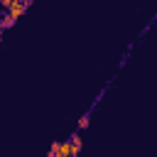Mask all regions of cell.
<instances>
[{
  "label": "cell",
  "instance_id": "cell-1",
  "mask_svg": "<svg viewBox=\"0 0 157 157\" xmlns=\"http://www.w3.org/2000/svg\"><path fill=\"white\" fill-rule=\"evenodd\" d=\"M52 155H61V157L74 155V145H71V140H69V142H54V145H52Z\"/></svg>",
  "mask_w": 157,
  "mask_h": 157
},
{
  "label": "cell",
  "instance_id": "cell-2",
  "mask_svg": "<svg viewBox=\"0 0 157 157\" xmlns=\"http://www.w3.org/2000/svg\"><path fill=\"white\" fill-rule=\"evenodd\" d=\"M27 7H29V5H27L25 0H17V2L7 10V15H10L12 20H17V17H22V15H25V10H27Z\"/></svg>",
  "mask_w": 157,
  "mask_h": 157
},
{
  "label": "cell",
  "instance_id": "cell-3",
  "mask_svg": "<svg viewBox=\"0 0 157 157\" xmlns=\"http://www.w3.org/2000/svg\"><path fill=\"white\" fill-rule=\"evenodd\" d=\"M71 145H74V157H78V150H81V137H78V135H74V137H71Z\"/></svg>",
  "mask_w": 157,
  "mask_h": 157
},
{
  "label": "cell",
  "instance_id": "cell-4",
  "mask_svg": "<svg viewBox=\"0 0 157 157\" xmlns=\"http://www.w3.org/2000/svg\"><path fill=\"white\" fill-rule=\"evenodd\" d=\"M12 22H15V20H12V17H10V15H7V12H5V17H2V27H10V25H12Z\"/></svg>",
  "mask_w": 157,
  "mask_h": 157
},
{
  "label": "cell",
  "instance_id": "cell-5",
  "mask_svg": "<svg viewBox=\"0 0 157 157\" xmlns=\"http://www.w3.org/2000/svg\"><path fill=\"white\" fill-rule=\"evenodd\" d=\"M15 2H17V0H2V7H5V10H10Z\"/></svg>",
  "mask_w": 157,
  "mask_h": 157
},
{
  "label": "cell",
  "instance_id": "cell-6",
  "mask_svg": "<svg viewBox=\"0 0 157 157\" xmlns=\"http://www.w3.org/2000/svg\"><path fill=\"white\" fill-rule=\"evenodd\" d=\"M78 128H88V115H86V118H81V120H78Z\"/></svg>",
  "mask_w": 157,
  "mask_h": 157
},
{
  "label": "cell",
  "instance_id": "cell-7",
  "mask_svg": "<svg viewBox=\"0 0 157 157\" xmlns=\"http://www.w3.org/2000/svg\"><path fill=\"white\" fill-rule=\"evenodd\" d=\"M49 157H61V155H49Z\"/></svg>",
  "mask_w": 157,
  "mask_h": 157
}]
</instances>
